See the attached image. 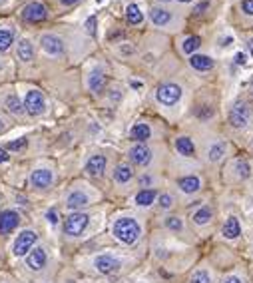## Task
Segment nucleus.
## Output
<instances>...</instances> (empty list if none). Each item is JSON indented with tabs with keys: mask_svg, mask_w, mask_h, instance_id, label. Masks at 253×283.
<instances>
[{
	"mask_svg": "<svg viewBox=\"0 0 253 283\" xmlns=\"http://www.w3.org/2000/svg\"><path fill=\"white\" fill-rule=\"evenodd\" d=\"M112 234L118 241L126 243V245H132L138 241L139 234H142V228L134 217H120L116 219L114 228H112Z\"/></svg>",
	"mask_w": 253,
	"mask_h": 283,
	"instance_id": "nucleus-1",
	"label": "nucleus"
},
{
	"mask_svg": "<svg viewBox=\"0 0 253 283\" xmlns=\"http://www.w3.org/2000/svg\"><path fill=\"white\" fill-rule=\"evenodd\" d=\"M88 223H90V217L86 213H70L66 217V221H64V234L70 237L82 236V232L88 228Z\"/></svg>",
	"mask_w": 253,
	"mask_h": 283,
	"instance_id": "nucleus-2",
	"label": "nucleus"
},
{
	"mask_svg": "<svg viewBox=\"0 0 253 283\" xmlns=\"http://www.w3.org/2000/svg\"><path fill=\"white\" fill-rule=\"evenodd\" d=\"M156 98H158V102L163 104V106H174L182 98V88L178 84H174V82H165V84H161L160 88H158Z\"/></svg>",
	"mask_w": 253,
	"mask_h": 283,
	"instance_id": "nucleus-3",
	"label": "nucleus"
},
{
	"mask_svg": "<svg viewBox=\"0 0 253 283\" xmlns=\"http://www.w3.org/2000/svg\"><path fill=\"white\" fill-rule=\"evenodd\" d=\"M44 108H46V102H44L42 92H38V90H30V92L26 94V98H24V110H26L28 114L38 116V114L44 112Z\"/></svg>",
	"mask_w": 253,
	"mask_h": 283,
	"instance_id": "nucleus-4",
	"label": "nucleus"
},
{
	"mask_svg": "<svg viewBox=\"0 0 253 283\" xmlns=\"http://www.w3.org/2000/svg\"><path fill=\"white\" fill-rule=\"evenodd\" d=\"M34 243H36V232H32V230L22 232L14 241V256H18V258L26 256L34 247Z\"/></svg>",
	"mask_w": 253,
	"mask_h": 283,
	"instance_id": "nucleus-5",
	"label": "nucleus"
},
{
	"mask_svg": "<svg viewBox=\"0 0 253 283\" xmlns=\"http://www.w3.org/2000/svg\"><path fill=\"white\" fill-rule=\"evenodd\" d=\"M230 122L235 128H245L249 124V108L243 102L233 104L230 110Z\"/></svg>",
	"mask_w": 253,
	"mask_h": 283,
	"instance_id": "nucleus-6",
	"label": "nucleus"
},
{
	"mask_svg": "<svg viewBox=\"0 0 253 283\" xmlns=\"http://www.w3.org/2000/svg\"><path fill=\"white\" fill-rule=\"evenodd\" d=\"M128 156H130L132 164H136V165H148L152 162V150H150L146 144H142V142L134 144V146L130 148Z\"/></svg>",
	"mask_w": 253,
	"mask_h": 283,
	"instance_id": "nucleus-7",
	"label": "nucleus"
},
{
	"mask_svg": "<svg viewBox=\"0 0 253 283\" xmlns=\"http://www.w3.org/2000/svg\"><path fill=\"white\" fill-rule=\"evenodd\" d=\"M48 16L46 6L40 4V2H30L28 6H24L22 10V18L28 20V22H42Z\"/></svg>",
	"mask_w": 253,
	"mask_h": 283,
	"instance_id": "nucleus-8",
	"label": "nucleus"
},
{
	"mask_svg": "<svg viewBox=\"0 0 253 283\" xmlns=\"http://www.w3.org/2000/svg\"><path fill=\"white\" fill-rule=\"evenodd\" d=\"M94 265H96V269L100 273H114V271H118L122 267V261L118 260V258H114V256H110V253H104V256H98L96 258Z\"/></svg>",
	"mask_w": 253,
	"mask_h": 283,
	"instance_id": "nucleus-9",
	"label": "nucleus"
},
{
	"mask_svg": "<svg viewBox=\"0 0 253 283\" xmlns=\"http://www.w3.org/2000/svg\"><path fill=\"white\" fill-rule=\"evenodd\" d=\"M18 223H20V215L18 212H14V210H6V212L0 213V234H10V232H14L16 228H18Z\"/></svg>",
	"mask_w": 253,
	"mask_h": 283,
	"instance_id": "nucleus-10",
	"label": "nucleus"
},
{
	"mask_svg": "<svg viewBox=\"0 0 253 283\" xmlns=\"http://www.w3.org/2000/svg\"><path fill=\"white\" fill-rule=\"evenodd\" d=\"M26 265H28L32 271H40V269H44V265H46V251H44L42 247H34V249H30V253L26 256Z\"/></svg>",
	"mask_w": 253,
	"mask_h": 283,
	"instance_id": "nucleus-11",
	"label": "nucleus"
},
{
	"mask_svg": "<svg viewBox=\"0 0 253 283\" xmlns=\"http://www.w3.org/2000/svg\"><path fill=\"white\" fill-rule=\"evenodd\" d=\"M40 44L44 48V52H48L50 56H58V54L64 52V42L58 36H54V34H44Z\"/></svg>",
	"mask_w": 253,
	"mask_h": 283,
	"instance_id": "nucleus-12",
	"label": "nucleus"
},
{
	"mask_svg": "<svg viewBox=\"0 0 253 283\" xmlns=\"http://www.w3.org/2000/svg\"><path fill=\"white\" fill-rule=\"evenodd\" d=\"M52 180H54V176H52V172H50V169H34V172H32V176H30L32 186H34V188H38V189L48 188V186L52 184Z\"/></svg>",
	"mask_w": 253,
	"mask_h": 283,
	"instance_id": "nucleus-13",
	"label": "nucleus"
},
{
	"mask_svg": "<svg viewBox=\"0 0 253 283\" xmlns=\"http://www.w3.org/2000/svg\"><path fill=\"white\" fill-rule=\"evenodd\" d=\"M106 164H108V160L104 156H92L88 160V164H86V172L90 176H94V178H100L106 172Z\"/></svg>",
	"mask_w": 253,
	"mask_h": 283,
	"instance_id": "nucleus-14",
	"label": "nucleus"
},
{
	"mask_svg": "<svg viewBox=\"0 0 253 283\" xmlns=\"http://www.w3.org/2000/svg\"><path fill=\"white\" fill-rule=\"evenodd\" d=\"M178 186H180V189H182L184 193L191 195V193H198V191L202 189V180H200L198 176H185V178H182V180L178 182Z\"/></svg>",
	"mask_w": 253,
	"mask_h": 283,
	"instance_id": "nucleus-15",
	"label": "nucleus"
},
{
	"mask_svg": "<svg viewBox=\"0 0 253 283\" xmlns=\"http://www.w3.org/2000/svg\"><path fill=\"white\" fill-rule=\"evenodd\" d=\"M221 234H223V237H228V239H235V237L241 236V225H239V219L235 215H230L226 219V223L221 228Z\"/></svg>",
	"mask_w": 253,
	"mask_h": 283,
	"instance_id": "nucleus-16",
	"label": "nucleus"
},
{
	"mask_svg": "<svg viewBox=\"0 0 253 283\" xmlns=\"http://www.w3.org/2000/svg\"><path fill=\"white\" fill-rule=\"evenodd\" d=\"M88 204H90V200H88V195L84 191H72L68 195V200H66V206L70 210H82Z\"/></svg>",
	"mask_w": 253,
	"mask_h": 283,
	"instance_id": "nucleus-17",
	"label": "nucleus"
},
{
	"mask_svg": "<svg viewBox=\"0 0 253 283\" xmlns=\"http://www.w3.org/2000/svg\"><path fill=\"white\" fill-rule=\"evenodd\" d=\"M88 86H90L92 92H102L104 86H106V74L100 70V68L92 70L90 72V78H88Z\"/></svg>",
	"mask_w": 253,
	"mask_h": 283,
	"instance_id": "nucleus-18",
	"label": "nucleus"
},
{
	"mask_svg": "<svg viewBox=\"0 0 253 283\" xmlns=\"http://www.w3.org/2000/svg\"><path fill=\"white\" fill-rule=\"evenodd\" d=\"M156 197H158V193H156V189H139L138 193H136V197H134V202L138 204L139 208H150L154 202H156Z\"/></svg>",
	"mask_w": 253,
	"mask_h": 283,
	"instance_id": "nucleus-19",
	"label": "nucleus"
},
{
	"mask_svg": "<svg viewBox=\"0 0 253 283\" xmlns=\"http://www.w3.org/2000/svg\"><path fill=\"white\" fill-rule=\"evenodd\" d=\"M134 178V172L128 164H120L116 165L114 169V182L116 184H128L130 180Z\"/></svg>",
	"mask_w": 253,
	"mask_h": 283,
	"instance_id": "nucleus-20",
	"label": "nucleus"
},
{
	"mask_svg": "<svg viewBox=\"0 0 253 283\" xmlns=\"http://www.w3.org/2000/svg\"><path fill=\"white\" fill-rule=\"evenodd\" d=\"M189 64H191V68H195V70L200 72H207L213 68V60L209 58V56H200V54H195V56H191L189 58Z\"/></svg>",
	"mask_w": 253,
	"mask_h": 283,
	"instance_id": "nucleus-21",
	"label": "nucleus"
},
{
	"mask_svg": "<svg viewBox=\"0 0 253 283\" xmlns=\"http://www.w3.org/2000/svg\"><path fill=\"white\" fill-rule=\"evenodd\" d=\"M211 219H213V210L209 206H204L193 213V223H198V225H207Z\"/></svg>",
	"mask_w": 253,
	"mask_h": 283,
	"instance_id": "nucleus-22",
	"label": "nucleus"
},
{
	"mask_svg": "<svg viewBox=\"0 0 253 283\" xmlns=\"http://www.w3.org/2000/svg\"><path fill=\"white\" fill-rule=\"evenodd\" d=\"M150 18H152V22L158 24V26H165V24L172 20V14L165 8H152Z\"/></svg>",
	"mask_w": 253,
	"mask_h": 283,
	"instance_id": "nucleus-23",
	"label": "nucleus"
},
{
	"mask_svg": "<svg viewBox=\"0 0 253 283\" xmlns=\"http://www.w3.org/2000/svg\"><path fill=\"white\" fill-rule=\"evenodd\" d=\"M150 134H152V132H150V128H148L146 124H134V128L130 130V136H132V140L142 142V144L150 138Z\"/></svg>",
	"mask_w": 253,
	"mask_h": 283,
	"instance_id": "nucleus-24",
	"label": "nucleus"
},
{
	"mask_svg": "<svg viewBox=\"0 0 253 283\" xmlns=\"http://www.w3.org/2000/svg\"><path fill=\"white\" fill-rule=\"evenodd\" d=\"M18 58L22 60V62H30L32 58H34V46L30 44V40H20L18 42Z\"/></svg>",
	"mask_w": 253,
	"mask_h": 283,
	"instance_id": "nucleus-25",
	"label": "nucleus"
},
{
	"mask_svg": "<svg viewBox=\"0 0 253 283\" xmlns=\"http://www.w3.org/2000/svg\"><path fill=\"white\" fill-rule=\"evenodd\" d=\"M176 150L182 154V156H193V152H195V146H193V142L189 140V138H178L176 140Z\"/></svg>",
	"mask_w": 253,
	"mask_h": 283,
	"instance_id": "nucleus-26",
	"label": "nucleus"
},
{
	"mask_svg": "<svg viewBox=\"0 0 253 283\" xmlns=\"http://www.w3.org/2000/svg\"><path fill=\"white\" fill-rule=\"evenodd\" d=\"M126 18H128V22L130 24H142L144 14H142L138 4H130V6L126 8Z\"/></svg>",
	"mask_w": 253,
	"mask_h": 283,
	"instance_id": "nucleus-27",
	"label": "nucleus"
},
{
	"mask_svg": "<svg viewBox=\"0 0 253 283\" xmlns=\"http://www.w3.org/2000/svg\"><path fill=\"white\" fill-rule=\"evenodd\" d=\"M6 108H8V112H12V114H16V116H20L24 112V104L18 100V96L10 94L6 98Z\"/></svg>",
	"mask_w": 253,
	"mask_h": 283,
	"instance_id": "nucleus-28",
	"label": "nucleus"
},
{
	"mask_svg": "<svg viewBox=\"0 0 253 283\" xmlns=\"http://www.w3.org/2000/svg\"><path fill=\"white\" fill-rule=\"evenodd\" d=\"M14 42V32L8 28H0V52H6Z\"/></svg>",
	"mask_w": 253,
	"mask_h": 283,
	"instance_id": "nucleus-29",
	"label": "nucleus"
},
{
	"mask_svg": "<svg viewBox=\"0 0 253 283\" xmlns=\"http://www.w3.org/2000/svg\"><path fill=\"white\" fill-rule=\"evenodd\" d=\"M200 46H202V38H200V36H189V38H185L184 40L182 50H184L185 54H191V52H195Z\"/></svg>",
	"mask_w": 253,
	"mask_h": 283,
	"instance_id": "nucleus-30",
	"label": "nucleus"
},
{
	"mask_svg": "<svg viewBox=\"0 0 253 283\" xmlns=\"http://www.w3.org/2000/svg\"><path fill=\"white\" fill-rule=\"evenodd\" d=\"M223 152H226V146H223V144H215V146H211V150H209V160H211V162L221 160V158H223Z\"/></svg>",
	"mask_w": 253,
	"mask_h": 283,
	"instance_id": "nucleus-31",
	"label": "nucleus"
},
{
	"mask_svg": "<svg viewBox=\"0 0 253 283\" xmlns=\"http://www.w3.org/2000/svg\"><path fill=\"white\" fill-rule=\"evenodd\" d=\"M165 228L167 230H172V232H182V219L180 217H176V215H172V217H165Z\"/></svg>",
	"mask_w": 253,
	"mask_h": 283,
	"instance_id": "nucleus-32",
	"label": "nucleus"
},
{
	"mask_svg": "<svg viewBox=\"0 0 253 283\" xmlns=\"http://www.w3.org/2000/svg\"><path fill=\"white\" fill-rule=\"evenodd\" d=\"M189 283H211V277H209V273H207L206 269H198Z\"/></svg>",
	"mask_w": 253,
	"mask_h": 283,
	"instance_id": "nucleus-33",
	"label": "nucleus"
},
{
	"mask_svg": "<svg viewBox=\"0 0 253 283\" xmlns=\"http://www.w3.org/2000/svg\"><path fill=\"white\" fill-rule=\"evenodd\" d=\"M158 202H160L161 210H170V208L174 206V195H170V193H161Z\"/></svg>",
	"mask_w": 253,
	"mask_h": 283,
	"instance_id": "nucleus-34",
	"label": "nucleus"
},
{
	"mask_svg": "<svg viewBox=\"0 0 253 283\" xmlns=\"http://www.w3.org/2000/svg\"><path fill=\"white\" fill-rule=\"evenodd\" d=\"M237 169H239V176H241V178H247V176L251 174V167L245 164V162H239V164H237Z\"/></svg>",
	"mask_w": 253,
	"mask_h": 283,
	"instance_id": "nucleus-35",
	"label": "nucleus"
},
{
	"mask_svg": "<svg viewBox=\"0 0 253 283\" xmlns=\"http://www.w3.org/2000/svg\"><path fill=\"white\" fill-rule=\"evenodd\" d=\"M86 32L88 34H96V16H90L86 20Z\"/></svg>",
	"mask_w": 253,
	"mask_h": 283,
	"instance_id": "nucleus-36",
	"label": "nucleus"
},
{
	"mask_svg": "<svg viewBox=\"0 0 253 283\" xmlns=\"http://www.w3.org/2000/svg\"><path fill=\"white\" fill-rule=\"evenodd\" d=\"M24 146H26V140L20 138L18 142H10V144H8V150H22Z\"/></svg>",
	"mask_w": 253,
	"mask_h": 283,
	"instance_id": "nucleus-37",
	"label": "nucleus"
},
{
	"mask_svg": "<svg viewBox=\"0 0 253 283\" xmlns=\"http://www.w3.org/2000/svg\"><path fill=\"white\" fill-rule=\"evenodd\" d=\"M241 8L245 14H253V0H243L241 2Z\"/></svg>",
	"mask_w": 253,
	"mask_h": 283,
	"instance_id": "nucleus-38",
	"label": "nucleus"
},
{
	"mask_svg": "<svg viewBox=\"0 0 253 283\" xmlns=\"http://www.w3.org/2000/svg\"><path fill=\"white\" fill-rule=\"evenodd\" d=\"M46 217L50 223H58V213H56V210H50V212L46 213Z\"/></svg>",
	"mask_w": 253,
	"mask_h": 283,
	"instance_id": "nucleus-39",
	"label": "nucleus"
},
{
	"mask_svg": "<svg viewBox=\"0 0 253 283\" xmlns=\"http://www.w3.org/2000/svg\"><path fill=\"white\" fill-rule=\"evenodd\" d=\"M152 182H154V178H152V176H142V178H139V184H142L144 188H146V186H150Z\"/></svg>",
	"mask_w": 253,
	"mask_h": 283,
	"instance_id": "nucleus-40",
	"label": "nucleus"
},
{
	"mask_svg": "<svg viewBox=\"0 0 253 283\" xmlns=\"http://www.w3.org/2000/svg\"><path fill=\"white\" fill-rule=\"evenodd\" d=\"M206 8H207V2H204V4H200V6H198V8L193 10V12H195V14H202V12L206 10Z\"/></svg>",
	"mask_w": 253,
	"mask_h": 283,
	"instance_id": "nucleus-41",
	"label": "nucleus"
},
{
	"mask_svg": "<svg viewBox=\"0 0 253 283\" xmlns=\"http://www.w3.org/2000/svg\"><path fill=\"white\" fill-rule=\"evenodd\" d=\"M235 58H237V60H235L237 64H245V54H241V52H239V54H237Z\"/></svg>",
	"mask_w": 253,
	"mask_h": 283,
	"instance_id": "nucleus-42",
	"label": "nucleus"
},
{
	"mask_svg": "<svg viewBox=\"0 0 253 283\" xmlns=\"http://www.w3.org/2000/svg\"><path fill=\"white\" fill-rule=\"evenodd\" d=\"M6 160H8V154H6V150H2V148H0V164H2V162H6Z\"/></svg>",
	"mask_w": 253,
	"mask_h": 283,
	"instance_id": "nucleus-43",
	"label": "nucleus"
},
{
	"mask_svg": "<svg viewBox=\"0 0 253 283\" xmlns=\"http://www.w3.org/2000/svg\"><path fill=\"white\" fill-rule=\"evenodd\" d=\"M223 283H241V279L239 277H226Z\"/></svg>",
	"mask_w": 253,
	"mask_h": 283,
	"instance_id": "nucleus-44",
	"label": "nucleus"
},
{
	"mask_svg": "<svg viewBox=\"0 0 253 283\" xmlns=\"http://www.w3.org/2000/svg\"><path fill=\"white\" fill-rule=\"evenodd\" d=\"M62 4H66V6H70V4H74V2H78V0H60Z\"/></svg>",
	"mask_w": 253,
	"mask_h": 283,
	"instance_id": "nucleus-45",
	"label": "nucleus"
},
{
	"mask_svg": "<svg viewBox=\"0 0 253 283\" xmlns=\"http://www.w3.org/2000/svg\"><path fill=\"white\" fill-rule=\"evenodd\" d=\"M132 88H142V82H132Z\"/></svg>",
	"mask_w": 253,
	"mask_h": 283,
	"instance_id": "nucleus-46",
	"label": "nucleus"
},
{
	"mask_svg": "<svg viewBox=\"0 0 253 283\" xmlns=\"http://www.w3.org/2000/svg\"><path fill=\"white\" fill-rule=\"evenodd\" d=\"M2 130H4V122L0 120V132H2Z\"/></svg>",
	"mask_w": 253,
	"mask_h": 283,
	"instance_id": "nucleus-47",
	"label": "nucleus"
},
{
	"mask_svg": "<svg viewBox=\"0 0 253 283\" xmlns=\"http://www.w3.org/2000/svg\"><path fill=\"white\" fill-rule=\"evenodd\" d=\"M249 50H251V56H253V40H251V44H249Z\"/></svg>",
	"mask_w": 253,
	"mask_h": 283,
	"instance_id": "nucleus-48",
	"label": "nucleus"
},
{
	"mask_svg": "<svg viewBox=\"0 0 253 283\" xmlns=\"http://www.w3.org/2000/svg\"><path fill=\"white\" fill-rule=\"evenodd\" d=\"M178 2H191V0H178Z\"/></svg>",
	"mask_w": 253,
	"mask_h": 283,
	"instance_id": "nucleus-49",
	"label": "nucleus"
},
{
	"mask_svg": "<svg viewBox=\"0 0 253 283\" xmlns=\"http://www.w3.org/2000/svg\"><path fill=\"white\" fill-rule=\"evenodd\" d=\"M98 2H102V0H98Z\"/></svg>",
	"mask_w": 253,
	"mask_h": 283,
	"instance_id": "nucleus-50",
	"label": "nucleus"
},
{
	"mask_svg": "<svg viewBox=\"0 0 253 283\" xmlns=\"http://www.w3.org/2000/svg\"><path fill=\"white\" fill-rule=\"evenodd\" d=\"M163 2H167V0H163Z\"/></svg>",
	"mask_w": 253,
	"mask_h": 283,
	"instance_id": "nucleus-51",
	"label": "nucleus"
}]
</instances>
